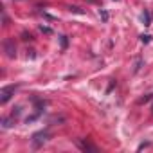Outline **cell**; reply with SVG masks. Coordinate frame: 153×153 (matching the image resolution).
Segmentation results:
<instances>
[{"mask_svg": "<svg viewBox=\"0 0 153 153\" xmlns=\"http://www.w3.org/2000/svg\"><path fill=\"white\" fill-rule=\"evenodd\" d=\"M4 49H6L7 58H15V56H16V47H15V42H13L11 38H7V40L4 42Z\"/></svg>", "mask_w": 153, "mask_h": 153, "instance_id": "3", "label": "cell"}, {"mask_svg": "<svg viewBox=\"0 0 153 153\" xmlns=\"http://www.w3.org/2000/svg\"><path fill=\"white\" fill-rule=\"evenodd\" d=\"M15 90H16V85H9V87H4L2 90H0V103H2V105H6V103H7V101L13 97Z\"/></svg>", "mask_w": 153, "mask_h": 153, "instance_id": "1", "label": "cell"}, {"mask_svg": "<svg viewBox=\"0 0 153 153\" xmlns=\"http://www.w3.org/2000/svg\"><path fill=\"white\" fill-rule=\"evenodd\" d=\"M70 11H74V13H83L79 7H70Z\"/></svg>", "mask_w": 153, "mask_h": 153, "instance_id": "12", "label": "cell"}, {"mask_svg": "<svg viewBox=\"0 0 153 153\" xmlns=\"http://www.w3.org/2000/svg\"><path fill=\"white\" fill-rule=\"evenodd\" d=\"M59 42H61V49H67V36H59Z\"/></svg>", "mask_w": 153, "mask_h": 153, "instance_id": "7", "label": "cell"}, {"mask_svg": "<svg viewBox=\"0 0 153 153\" xmlns=\"http://www.w3.org/2000/svg\"><path fill=\"white\" fill-rule=\"evenodd\" d=\"M79 146H81L83 149H90V151H96V148H94V146H90L88 142H79Z\"/></svg>", "mask_w": 153, "mask_h": 153, "instance_id": "6", "label": "cell"}, {"mask_svg": "<svg viewBox=\"0 0 153 153\" xmlns=\"http://www.w3.org/2000/svg\"><path fill=\"white\" fill-rule=\"evenodd\" d=\"M101 16H103V20H108V13L106 11H101Z\"/></svg>", "mask_w": 153, "mask_h": 153, "instance_id": "11", "label": "cell"}, {"mask_svg": "<svg viewBox=\"0 0 153 153\" xmlns=\"http://www.w3.org/2000/svg\"><path fill=\"white\" fill-rule=\"evenodd\" d=\"M140 58H137V61H135V67H133V72H139V68H140Z\"/></svg>", "mask_w": 153, "mask_h": 153, "instance_id": "8", "label": "cell"}, {"mask_svg": "<svg viewBox=\"0 0 153 153\" xmlns=\"http://www.w3.org/2000/svg\"><path fill=\"white\" fill-rule=\"evenodd\" d=\"M149 38H151V36H148V34H142V36H140V42L148 43V42H149Z\"/></svg>", "mask_w": 153, "mask_h": 153, "instance_id": "9", "label": "cell"}, {"mask_svg": "<svg viewBox=\"0 0 153 153\" xmlns=\"http://www.w3.org/2000/svg\"><path fill=\"white\" fill-rule=\"evenodd\" d=\"M140 20L144 22V25H149V22H151V16H149V13H148V11H144V13L140 15Z\"/></svg>", "mask_w": 153, "mask_h": 153, "instance_id": "5", "label": "cell"}, {"mask_svg": "<svg viewBox=\"0 0 153 153\" xmlns=\"http://www.w3.org/2000/svg\"><path fill=\"white\" fill-rule=\"evenodd\" d=\"M47 139H49V133H47V131H38V133H34V135H33V148L38 149L42 144L47 142Z\"/></svg>", "mask_w": 153, "mask_h": 153, "instance_id": "2", "label": "cell"}, {"mask_svg": "<svg viewBox=\"0 0 153 153\" xmlns=\"http://www.w3.org/2000/svg\"><path fill=\"white\" fill-rule=\"evenodd\" d=\"M40 29H42V33H47V34H51V29H49V27H43V25H42Z\"/></svg>", "mask_w": 153, "mask_h": 153, "instance_id": "10", "label": "cell"}, {"mask_svg": "<svg viewBox=\"0 0 153 153\" xmlns=\"http://www.w3.org/2000/svg\"><path fill=\"white\" fill-rule=\"evenodd\" d=\"M13 124H15V115H13V117H7V119L2 121V128H11Z\"/></svg>", "mask_w": 153, "mask_h": 153, "instance_id": "4", "label": "cell"}]
</instances>
